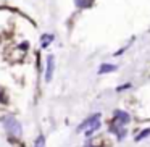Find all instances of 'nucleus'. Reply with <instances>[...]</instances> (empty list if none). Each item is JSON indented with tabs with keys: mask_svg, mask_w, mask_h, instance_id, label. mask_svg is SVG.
<instances>
[{
	"mask_svg": "<svg viewBox=\"0 0 150 147\" xmlns=\"http://www.w3.org/2000/svg\"><path fill=\"white\" fill-rule=\"evenodd\" d=\"M4 126H5V129H7L11 136L20 137L21 133H23V129H21V123L15 116H5L4 118Z\"/></svg>",
	"mask_w": 150,
	"mask_h": 147,
	"instance_id": "f257e3e1",
	"label": "nucleus"
},
{
	"mask_svg": "<svg viewBox=\"0 0 150 147\" xmlns=\"http://www.w3.org/2000/svg\"><path fill=\"white\" fill-rule=\"evenodd\" d=\"M98 120H100V113H95V115H92V116H89L87 120H84L81 124H79V126H78V131H86V128H87V126L91 128L92 124H94V123H97Z\"/></svg>",
	"mask_w": 150,
	"mask_h": 147,
	"instance_id": "f03ea898",
	"label": "nucleus"
},
{
	"mask_svg": "<svg viewBox=\"0 0 150 147\" xmlns=\"http://www.w3.org/2000/svg\"><path fill=\"white\" fill-rule=\"evenodd\" d=\"M53 68H55V58L53 55L47 57V71H45V81H52V76H53Z\"/></svg>",
	"mask_w": 150,
	"mask_h": 147,
	"instance_id": "7ed1b4c3",
	"label": "nucleus"
},
{
	"mask_svg": "<svg viewBox=\"0 0 150 147\" xmlns=\"http://www.w3.org/2000/svg\"><path fill=\"white\" fill-rule=\"evenodd\" d=\"M115 121H116L118 124H126V123H129L131 121V116L126 113V111H123V110H116L115 111Z\"/></svg>",
	"mask_w": 150,
	"mask_h": 147,
	"instance_id": "20e7f679",
	"label": "nucleus"
},
{
	"mask_svg": "<svg viewBox=\"0 0 150 147\" xmlns=\"http://www.w3.org/2000/svg\"><path fill=\"white\" fill-rule=\"evenodd\" d=\"M116 70V65H110V63H103V65L98 68V73L100 75H105V73H111Z\"/></svg>",
	"mask_w": 150,
	"mask_h": 147,
	"instance_id": "39448f33",
	"label": "nucleus"
},
{
	"mask_svg": "<svg viewBox=\"0 0 150 147\" xmlns=\"http://www.w3.org/2000/svg\"><path fill=\"white\" fill-rule=\"evenodd\" d=\"M147 136H150V128H149V129H144L140 134H137V136H136V142H140V141L145 139Z\"/></svg>",
	"mask_w": 150,
	"mask_h": 147,
	"instance_id": "423d86ee",
	"label": "nucleus"
},
{
	"mask_svg": "<svg viewBox=\"0 0 150 147\" xmlns=\"http://www.w3.org/2000/svg\"><path fill=\"white\" fill-rule=\"evenodd\" d=\"M53 40V36L52 34H45V36H42V47H47L50 42Z\"/></svg>",
	"mask_w": 150,
	"mask_h": 147,
	"instance_id": "0eeeda50",
	"label": "nucleus"
},
{
	"mask_svg": "<svg viewBox=\"0 0 150 147\" xmlns=\"http://www.w3.org/2000/svg\"><path fill=\"white\" fill-rule=\"evenodd\" d=\"M98 128H100V121H97V123H94V124H92V126L89 128L87 131H86V134H87V136H91V134L94 133V131H97Z\"/></svg>",
	"mask_w": 150,
	"mask_h": 147,
	"instance_id": "6e6552de",
	"label": "nucleus"
},
{
	"mask_svg": "<svg viewBox=\"0 0 150 147\" xmlns=\"http://www.w3.org/2000/svg\"><path fill=\"white\" fill-rule=\"evenodd\" d=\"M34 147H45V137H44V136H39V137H37Z\"/></svg>",
	"mask_w": 150,
	"mask_h": 147,
	"instance_id": "1a4fd4ad",
	"label": "nucleus"
},
{
	"mask_svg": "<svg viewBox=\"0 0 150 147\" xmlns=\"http://www.w3.org/2000/svg\"><path fill=\"white\" fill-rule=\"evenodd\" d=\"M86 4H87V0H76V5L78 7H84Z\"/></svg>",
	"mask_w": 150,
	"mask_h": 147,
	"instance_id": "9d476101",
	"label": "nucleus"
},
{
	"mask_svg": "<svg viewBox=\"0 0 150 147\" xmlns=\"http://www.w3.org/2000/svg\"><path fill=\"white\" fill-rule=\"evenodd\" d=\"M129 87V84H124V86H121V87H118V91H123V89H127Z\"/></svg>",
	"mask_w": 150,
	"mask_h": 147,
	"instance_id": "9b49d317",
	"label": "nucleus"
}]
</instances>
